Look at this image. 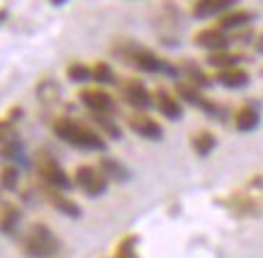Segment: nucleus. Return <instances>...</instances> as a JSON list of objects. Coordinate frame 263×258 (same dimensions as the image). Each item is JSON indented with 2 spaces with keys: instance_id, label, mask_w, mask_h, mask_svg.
Returning a JSON list of instances; mask_svg holds the SVG:
<instances>
[{
  "instance_id": "f257e3e1",
  "label": "nucleus",
  "mask_w": 263,
  "mask_h": 258,
  "mask_svg": "<svg viewBox=\"0 0 263 258\" xmlns=\"http://www.w3.org/2000/svg\"><path fill=\"white\" fill-rule=\"evenodd\" d=\"M115 56L122 58L124 64H129L132 68H137L141 73H168V76L178 78V68L168 64V61H163L159 58L151 49L141 47L137 42H132V39H122V42H117L112 47Z\"/></svg>"
},
{
  "instance_id": "f03ea898",
  "label": "nucleus",
  "mask_w": 263,
  "mask_h": 258,
  "mask_svg": "<svg viewBox=\"0 0 263 258\" xmlns=\"http://www.w3.org/2000/svg\"><path fill=\"white\" fill-rule=\"evenodd\" d=\"M54 134H57L61 142L71 144L81 151H103L105 149V139L100 132H95L93 127L83 125L78 120L71 117H61L54 122Z\"/></svg>"
},
{
  "instance_id": "7ed1b4c3",
  "label": "nucleus",
  "mask_w": 263,
  "mask_h": 258,
  "mask_svg": "<svg viewBox=\"0 0 263 258\" xmlns=\"http://www.w3.org/2000/svg\"><path fill=\"white\" fill-rule=\"evenodd\" d=\"M59 249H61V244H59L57 234L42 222L32 224L22 236V251L27 258H54Z\"/></svg>"
},
{
  "instance_id": "20e7f679",
  "label": "nucleus",
  "mask_w": 263,
  "mask_h": 258,
  "mask_svg": "<svg viewBox=\"0 0 263 258\" xmlns=\"http://www.w3.org/2000/svg\"><path fill=\"white\" fill-rule=\"evenodd\" d=\"M176 95H178L183 103H188V105L197 107V110H202V112H207V115L215 117V120H224V117H227L224 107L217 105V103H212V100H207V97L202 95V90H200V88H195L193 83H188V81H180V83H176Z\"/></svg>"
},
{
  "instance_id": "39448f33",
  "label": "nucleus",
  "mask_w": 263,
  "mask_h": 258,
  "mask_svg": "<svg viewBox=\"0 0 263 258\" xmlns=\"http://www.w3.org/2000/svg\"><path fill=\"white\" fill-rule=\"evenodd\" d=\"M37 171H39V175H42V181L47 183L51 190H68V188H71V178L66 175V171L61 168V163H59L51 153H39Z\"/></svg>"
},
{
  "instance_id": "423d86ee",
  "label": "nucleus",
  "mask_w": 263,
  "mask_h": 258,
  "mask_svg": "<svg viewBox=\"0 0 263 258\" xmlns=\"http://www.w3.org/2000/svg\"><path fill=\"white\" fill-rule=\"evenodd\" d=\"M73 183L90 197H100L107 190V178L95 166H78L73 173Z\"/></svg>"
},
{
  "instance_id": "0eeeda50",
  "label": "nucleus",
  "mask_w": 263,
  "mask_h": 258,
  "mask_svg": "<svg viewBox=\"0 0 263 258\" xmlns=\"http://www.w3.org/2000/svg\"><path fill=\"white\" fill-rule=\"evenodd\" d=\"M22 153H25V149H22L17 132L8 122H0V158L22 161Z\"/></svg>"
},
{
  "instance_id": "6e6552de",
  "label": "nucleus",
  "mask_w": 263,
  "mask_h": 258,
  "mask_svg": "<svg viewBox=\"0 0 263 258\" xmlns=\"http://www.w3.org/2000/svg\"><path fill=\"white\" fill-rule=\"evenodd\" d=\"M127 125H129V129L137 136H141V139H151V142H159L161 136H163V127L154 120V117L144 115V112H137V115H132L129 120H127Z\"/></svg>"
},
{
  "instance_id": "1a4fd4ad",
  "label": "nucleus",
  "mask_w": 263,
  "mask_h": 258,
  "mask_svg": "<svg viewBox=\"0 0 263 258\" xmlns=\"http://www.w3.org/2000/svg\"><path fill=\"white\" fill-rule=\"evenodd\" d=\"M195 44L197 47H202V49H207V51L212 54V51H227L229 44H232V39H229V34H227L224 29L212 27V29H202V32H197Z\"/></svg>"
},
{
  "instance_id": "9d476101",
  "label": "nucleus",
  "mask_w": 263,
  "mask_h": 258,
  "mask_svg": "<svg viewBox=\"0 0 263 258\" xmlns=\"http://www.w3.org/2000/svg\"><path fill=\"white\" fill-rule=\"evenodd\" d=\"M122 95H124V100H127L132 107H137V110H146V107L154 103V95L149 93V88L144 86L141 81H137V78H132V81L124 83Z\"/></svg>"
},
{
  "instance_id": "9b49d317",
  "label": "nucleus",
  "mask_w": 263,
  "mask_h": 258,
  "mask_svg": "<svg viewBox=\"0 0 263 258\" xmlns=\"http://www.w3.org/2000/svg\"><path fill=\"white\" fill-rule=\"evenodd\" d=\"M78 97L93 115H110L115 110V100L105 90H83Z\"/></svg>"
},
{
  "instance_id": "f8f14e48",
  "label": "nucleus",
  "mask_w": 263,
  "mask_h": 258,
  "mask_svg": "<svg viewBox=\"0 0 263 258\" xmlns=\"http://www.w3.org/2000/svg\"><path fill=\"white\" fill-rule=\"evenodd\" d=\"M239 0H195L193 5V17L197 19H207V17H215V15H224L229 10L234 8Z\"/></svg>"
},
{
  "instance_id": "ddd939ff",
  "label": "nucleus",
  "mask_w": 263,
  "mask_h": 258,
  "mask_svg": "<svg viewBox=\"0 0 263 258\" xmlns=\"http://www.w3.org/2000/svg\"><path fill=\"white\" fill-rule=\"evenodd\" d=\"M154 105L159 107V112L168 120H180L183 115V105L176 95H171L168 90H156L154 93Z\"/></svg>"
},
{
  "instance_id": "4468645a",
  "label": "nucleus",
  "mask_w": 263,
  "mask_h": 258,
  "mask_svg": "<svg viewBox=\"0 0 263 258\" xmlns=\"http://www.w3.org/2000/svg\"><path fill=\"white\" fill-rule=\"evenodd\" d=\"M22 222V212L12 202H0V231L3 234H15Z\"/></svg>"
},
{
  "instance_id": "2eb2a0df",
  "label": "nucleus",
  "mask_w": 263,
  "mask_h": 258,
  "mask_svg": "<svg viewBox=\"0 0 263 258\" xmlns=\"http://www.w3.org/2000/svg\"><path fill=\"white\" fill-rule=\"evenodd\" d=\"M258 125H261V112L254 105H244L234 115V127L239 132H254Z\"/></svg>"
},
{
  "instance_id": "dca6fc26",
  "label": "nucleus",
  "mask_w": 263,
  "mask_h": 258,
  "mask_svg": "<svg viewBox=\"0 0 263 258\" xmlns=\"http://www.w3.org/2000/svg\"><path fill=\"white\" fill-rule=\"evenodd\" d=\"M217 83L224 88H232V90H239V88H246L249 86V73L246 71H241V68H227V71H219L217 73Z\"/></svg>"
},
{
  "instance_id": "f3484780",
  "label": "nucleus",
  "mask_w": 263,
  "mask_h": 258,
  "mask_svg": "<svg viewBox=\"0 0 263 258\" xmlns=\"http://www.w3.org/2000/svg\"><path fill=\"white\" fill-rule=\"evenodd\" d=\"M254 22V12H249V10H229L222 15L219 19V29H239V27H246V25H251Z\"/></svg>"
},
{
  "instance_id": "a211bd4d",
  "label": "nucleus",
  "mask_w": 263,
  "mask_h": 258,
  "mask_svg": "<svg viewBox=\"0 0 263 258\" xmlns=\"http://www.w3.org/2000/svg\"><path fill=\"white\" fill-rule=\"evenodd\" d=\"M244 61L241 54H232V51H212L207 56V64L217 71H227V68H239V64Z\"/></svg>"
},
{
  "instance_id": "6ab92c4d",
  "label": "nucleus",
  "mask_w": 263,
  "mask_h": 258,
  "mask_svg": "<svg viewBox=\"0 0 263 258\" xmlns=\"http://www.w3.org/2000/svg\"><path fill=\"white\" fill-rule=\"evenodd\" d=\"M100 171H103L105 178H112V181H120V183L129 181V171H127L117 158H110V156H103V158H100Z\"/></svg>"
},
{
  "instance_id": "aec40b11",
  "label": "nucleus",
  "mask_w": 263,
  "mask_h": 258,
  "mask_svg": "<svg viewBox=\"0 0 263 258\" xmlns=\"http://www.w3.org/2000/svg\"><path fill=\"white\" fill-rule=\"evenodd\" d=\"M49 200L54 202V207H57L59 212H64L68 217H78V214H81V207H78L73 200H68L66 195H61L59 190H51V188H49Z\"/></svg>"
},
{
  "instance_id": "412c9836",
  "label": "nucleus",
  "mask_w": 263,
  "mask_h": 258,
  "mask_svg": "<svg viewBox=\"0 0 263 258\" xmlns=\"http://www.w3.org/2000/svg\"><path fill=\"white\" fill-rule=\"evenodd\" d=\"M215 146H217L215 134H210V132H197L195 136H193V151H195L197 156H210V153L215 151Z\"/></svg>"
},
{
  "instance_id": "4be33fe9",
  "label": "nucleus",
  "mask_w": 263,
  "mask_h": 258,
  "mask_svg": "<svg viewBox=\"0 0 263 258\" xmlns=\"http://www.w3.org/2000/svg\"><path fill=\"white\" fill-rule=\"evenodd\" d=\"M66 76L71 78L73 83H85V81H93V68L76 61V64H71V66L66 68Z\"/></svg>"
},
{
  "instance_id": "5701e85b",
  "label": "nucleus",
  "mask_w": 263,
  "mask_h": 258,
  "mask_svg": "<svg viewBox=\"0 0 263 258\" xmlns=\"http://www.w3.org/2000/svg\"><path fill=\"white\" fill-rule=\"evenodd\" d=\"M93 81H98V83H115V71L110 68V64L98 61L93 66Z\"/></svg>"
},
{
  "instance_id": "b1692460",
  "label": "nucleus",
  "mask_w": 263,
  "mask_h": 258,
  "mask_svg": "<svg viewBox=\"0 0 263 258\" xmlns=\"http://www.w3.org/2000/svg\"><path fill=\"white\" fill-rule=\"evenodd\" d=\"M93 120L100 125V129H103L107 136H112V139H120V127L115 125V120L112 117H107V115H93Z\"/></svg>"
},
{
  "instance_id": "393cba45",
  "label": "nucleus",
  "mask_w": 263,
  "mask_h": 258,
  "mask_svg": "<svg viewBox=\"0 0 263 258\" xmlns=\"http://www.w3.org/2000/svg\"><path fill=\"white\" fill-rule=\"evenodd\" d=\"M185 73H188V83H193L195 88L210 86V78H207L197 66H193V64H188V66H185Z\"/></svg>"
},
{
  "instance_id": "a878e982",
  "label": "nucleus",
  "mask_w": 263,
  "mask_h": 258,
  "mask_svg": "<svg viewBox=\"0 0 263 258\" xmlns=\"http://www.w3.org/2000/svg\"><path fill=\"white\" fill-rule=\"evenodd\" d=\"M134 244H137V239L134 236H127V239L117 246V253H115V258H137V251H134Z\"/></svg>"
},
{
  "instance_id": "bb28decb",
  "label": "nucleus",
  "mask_w": 263,
  "mask_h": 258,
  "mask_svg": "<svg viewBox=\"0 0 263 258\" xmlns=\"http://www.w3.org/2000/svg\"><path fill=\"white\" fill-rule=\"evenodd\" d=\"M0 185H3L5 190H12V188L17 185V168H12V166L3 168V173H0Z\"/></svg>"
},
{
  "instance_id": "cd10ccee",
  "label": "nucleus",
  "mask_w": 263,
  "mask_h": 258,
  "mask_svg": "<svg viewBox=\"0 0 263 258\" xmlns=\"http://www.w3.org/2000/svg\"><path fill=\"white\" fill-rule=\"evenodd\" d=\"M256 51H258V54L263 56V32L258 34V37H256Z\"/></svg>"
},
{
  "instance_id": "c85d7f7f",
  "label": "nucleus",
  "mask_w": 263,
  "mask_h": 258,
  "mask_svg": "<svg viewBox=\"0 0 263 258\" xmlns=\"http://www.w3.org/2000/svg\"><path fill=\"white\" fill-rule=\"evenodd\" d=\"M5 17H8V10L0 8V25H3V19H5Z\"/></svg>"
},
{
  "instance_id": "c756f323",
  "label": "nucleus",
  "mask_w": 263,
  "mask_h": 258,
  "mask_svg": "<svg viewBox=\"0 0 263 258\" xmlns=\"http://www.w3.org/2000/svg\"><path fill=\"white\" fill-rule=\"evenodd\" d=\"M49 3H51V5H64L66 0H49Z\"/></svg>"
}]
</instances>
